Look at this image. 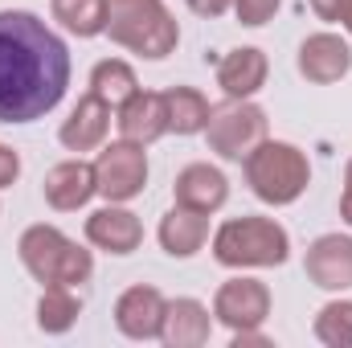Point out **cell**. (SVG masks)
<instances>
[{"label":"cell","instance_id":"1","mask_svg":"<svg viewBox=\"0 0 352 348\" xmlns=\"http://www.w3.org/2000/svg\"><path fill=\"white\" fill-rule=\"evenodd\" d=\"M70 87L66 41L29 8H0V123L45 119Z\"/></svg>","mask_w":352,"mask_h":348},{"label":"cell","instance_id":"2","mask_svg":"<svg viewBox=\"0 0 352 348\" xmlns=\"http://www.w3.org/2000/svg\"><path fill=\"white\" fill-rule=\"evenodd\" d=\"M107 37L135 58L164 62L180 45V25L164 0H107Z\"/></svg>","mask_w":352,"mask_h":348},{"label":"cell","instance_id":"3","mask_svg":"<svg viewBox=\"0 0 352 348\" xmlns=\"http://www.w3.org/2000/svg\"><path fill=\"white\" fill-rule=\"evenodd\" d=\"M209 242H213V259L226 270H266L291 259V234L274 217H258V213L221 221Z\"/></svg>","mask_w":352,"mask_h":348},{"label":"cell","instance_id":"4","mask_svg":"<svg viewBox=\"0 0 352 348\" xmlns=\"http://www.w3.org/2000/svg\"><path fill=\"white\" fill-rule=\"evenodd\" d=\"M16 254H21V266L41 283V287H82L94 274V254L87 246H78L70 234H62L58 226H29L16 242Z\"/></svg>","mask_w":352,"mask_h":348},{"label":"cell","instance_id":"5","mask_svg":"<svg viewBox=\"0 0 352 348\" xmlns=\"http://www.w3.org/2000/svg\"><path fill=\"white\" fill-rule=\"evenodd\" d=\"M242 164H246L250 193L263 205H274V209L295 205L307 193V184H311V160H307V152L295 148V144H287V140H270L266 135Z\"/></svg>","mask_w":352,"mask_h":348},{"label":"cell","instance_id":"6","mask_svg":"<svg viewBox=\"0 0 352 348\" xmlns=\"http://www.w3.org/2000/svg\"><path fill=\"white\" fill-rule=\"evenodd\" d=\"M266 127H270V119H266V111L254 98H226L221 107H213L205 140H209L213 156H221V160H246L266 140Z\"/></svg>","mask_w":352,"mask_h":348},{"label":"cell","instance_id":"7","mask_svg":"<svg viewBox=\"0 0 352 348\" xmlns=\"http://www.w3.org/2000/svg\"><path fill=\"white\" fill-rule=\"evenodd\" d=\"M94 176H98V197L102 201H115V205L135 201L148 188V152H144V144H131V140L102 144L98 156H94Z\"/></svg>","mask_w":352,"mask_h":348},{"label":"cell","instance_id":"8","mask_svg":"<svg viewBox=\"0 0 352 348\" xmlns=\"http://www.w3.org/2000/svg\"><path fill=\"white\" fill-rule=\"evenodd\" d=\"M270 287L263 279H250V274H234L226 279L217 291H213V320L230 332H250V328H263L270 320Z\"/></svg>","mask_w":352,"mask_h":348},{"label":"cell","instance_id":"9","mask_svg":"<svg viewBox=\"0 0 352 348\" xmlns=\"http://www.w3.org/2000/svg\"><path fill=\"white\" fill-rule=\"evenodd\" d=\"M164 312H168V299L160 287L152 283H135L127 287L119 299H115V328L119 336L144 345V340H160L164 332Z\"/></svg>","mask_w":352,"mask_h":348},{"label":"cell","instance_id":"10","mask_svg":"<svg viewBox=\"0 0 352 348\" xmlns=\"http://www.w3.org/2000/svg\"><path fill=\"white\" fill-rule=\"evenodd\" d=\"M303 274L328 295L352 291V234H320L303 254Z\"/></svg>","mask_w":352,"mask_h":348},{"label":"cell","instance_id":"11","mask_svg":"<svg viewBox=\"0 0 352 348\" xmlns=\"http://www.w3.org/2000/svg\"><path fill=\"white\" fill-rule=\"evenodd\" d=\"M299 74L311 83V87H332L340 83L352 70V45L349 37L332 33V29H320V33H307L299 41V58H295Z\"/></svg>","mask_w":352,"mask_h":348},{"label":"cell","instance_id":"12","mask_svg":"<svg viewBox=\"0 0 352 348\" xmlns=\"http://www.w3.org/2000/svg\"><path fill=\"white\" fill-rule=\"evenodd\" d=\"M41 197L54 213H78L87 209L90 201L98 197V176H94V164L74 156V160H62L54 164L45 180H41Z\"/></svg>","mask_w":352,"mask_h":348},{"label":"cell","instance_id":"13","mask_svg":"<svg viewBox=\"0 0 352 348\" xmlns=\"http://www.w3.org/2000/svg\"><path fill=\"white\" fill-rule=\"evenodd\" d=\"M87 242L94 250H107L115 259H127V254H135L144 246V221L127 205L107 201L102 209H94L87 217Z\"/></svg>","mask_w":352,"mask_h":348},{"label":"cell","instance_id":"14","mask_svg":"<svg viewBox=\"0 0 352 348\" xmlns=\"http://www.w3.org/2000/svg\"><path fill=\"white\" fill-rule=\"evenodd\" d=\"M107 135H111V102H102L94 90H87V94L74 102V111L62 119L58 144H62L66 152L82 156V152H98V148L107 144Z\"/></svg>","mask_w":352,"mask_h":348},{"label":"cell","instance_id":"15","mask_svg":"<svg viewBox=\"0 0 352 348\" xmlns=\"http://www.w3.org/2000/svg\"><path fill=\"white\" fill-rule=\"evenodd\" d=\"M173 201L180 209H192V213H209L213 217L230 201V180H226V173L217 164H205V160L184 164L173 180Z\"/></svg>","mask_w":352,"mask_h":348},{"label":"cell","instance_id":"16","mask_svg":"<svg viewBox=\"0 0 352 348\" xmlns=\"http://www.w3.org/2000/svg\"><path fill=\"white\" fill-rule=\"evenodd\" d=\"M115 127L119 140L131 144H156L160 135H168V111H164V90H135L127 102L115 107Z\"/></svg>","mask_w":352,"mask_h":348},{"label":"cell","instance_id":"17","mask_svg":"<svg viewBox=\"0 0 352 348\" xmlns=\"http://www.w3.org/2000/svg\"><path fill=\"white\" fill-rule=\"evenodd\" d=\"M270 78V58L258 45H238L217 62V87L226 98H254Z\"/></svg>","mask_w":352,"mask_h":348},{"label":"cell","instance_id":"18","mask_svg":"<svg viewBox=\"0 0 352 348\" xmlns=\"http://www.w3.org/2000/svg\"><path fill=\"white\" fill-rule=\"evenodd\" d=\"M209 336H213V307H205V303L192 299V295L168 299L160 345H168V348H201V345H209Z\"/></svg>","mask_w":352,"mask_h":348},{"label":"cell","instance_id":"19","mask_svg":"<svg viewBox=\"0 0 352 348\" xmlns=\"http://www.w3.org/2000/svg\"><path fill=\"white\" fill-rule=\"evenodd\" d=\"M156 242L168 259H197L209 242V213H192V209L173 205L156 226Z\"/></svg>","mask_w":352,"mask_h":348},{"label":"cell","instance_id":"20","mask_svg":"<svg viewBox=\"0 0 352 348\" xmlns=\"http://www.w3.org/2000/svg\"><path fill=\"white\" fill-rule=\"evenodd\" d=\"M164 111H168V131H176V135H205L209 115H213L209 98L197 87H168Z\"/></svg>","mask_w":352,"mask_h":348},{"label":"cell","instance_id":"21","mask_svg":"<svg viewBox=\"0 0 352 348\" xmlns=\"http://www.w3.org/2000/svg\"><path fill=\"white\" fill-rule=\"evenodd\" d=\"M82 316V299L74 295V287H41L37 299V328L45 336H66Z\"/></svg>","mask_w":352,"mask_h":348},{"label":"cell","instance_id":"22","mask_svg":"<svg viewBox=\"0 0 352 348\" xmlns=\"http://www.w3.org/2000/svg\"><path fill=\"white\" fill-rule=\"evenodd\" d=\"M90 90H94L102 102H111V107L127 102V98L140 90L135 66L123 62V58H102V62H94V70H90Z\"/></svg>","mask_w":352,"mask_h":348},{"label":"cell","instance_id":"23","mask_svg":"<svg viewBox=\"0 0 352 348\" xmlns=\"http://www.w3.org/2000/svg\"><path fill=\"white\" fill-rule=\"evenodd\" d=\"M54 21L74 37L107 33V0H54Z\"/></svg>","mask_w":352,"mask_h":348},{"label":"cell","instance_id":"24","mask_svg":"<svg viewBox=\"0 0 352 348\" xmlns=\"http://www.w3.org/2000/svg\"><path fill=\"white\" fill-rule=\"evenodd\" d=\"M311 332H316V340L324 348H352V299H344V295L328 299L316 312Z\"/></svg>","mask_w":352,"mask_h":348},{"label":"cell","instance_id":"25","mask_svg":"<svg viewBox=\"0 0 352 348\" xmlns=\"http://www.w3.org/2000/svg\"><path fill=\"white\" fill-rule=\"evenodd\" d=\"M283 0H234V17L246 25V29H263L266 21H274Z\"/></svg>","mask_w":352,"mask_h":348},{"label":"cell","instance_id":"26","mask_svg":"<svg viewBox=\"0 0 352 348\" xmlns=\"http://www.w3.org/2000/svg\"><path fill=\"white\" fill-rule=\"evenodd\" d=\"M21 180V152L0 144V188H12Z\"/></svg>","mask_w":352,"mask_h":348},{"label":"cell","instance_id":"27","mask_svg":"<svg viewBox=\"0 0 352 348\" xmlns=\"http://www.w3.org/2000/svg\"><path fill=\"white\" fill-rule=\"evenodd\" d=\"M311 4V12L320 17V21H328V25H340V17H344V8H349V0H307Z\"/></svg>","mask_w":352,"mask_h":348},{"label":"cell","instance_id":"28","mask_svg":"<svg viewBox=\"0 0 352 348\" xmlns=\"http://www.w3.org/2000/svg\"><path fill=\"white\" fill-rule=\"evenodd\" d=\"M197 17H205V21H217V17H226L230 8H234V0H184Z\"/></svg>","mask_w":352,"mask_h":348},{"label":"cell","instance_id":"29","mask_svg":"<svg viewBox=\"0 0 352 348\" xmlns=\"http://www.w3.org/2000/svg\"><path fill=\"white\" fill-rule=\"evenodd\" d=\"M340 221L352 230V156L344 164V188H340Z\"/></svg>","mask_w":352,"mask_h":348},{"label":"cell","instance_id":"30","mask_svg":"<svg viewBox=\"0 0 352 348\" xmlns=\"http://www.w3.org/2000/svg\"><path fill=\"white\" fill-rule=\"evenodd\" d=\"M234 348H270V336H266L263 328H250V332H234Z\"/></svg>","mask_w":352,"mask_h":348},{"label":"cell","instance_id":"31","mask_svg":"<svg viewBox=\"0 0 352 348\" xmlns=\"http://www.w3.org/2000/svg\"><path fill=\"white\" fill-rule=\"evenodd\" d=\"M340 25H344V33L352 37V0H349V8H344V17H340Z\"/></svg>","mask_w":352,"mask_h":348}]
</instances>
